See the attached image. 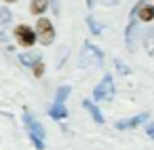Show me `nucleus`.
Listing matches in <instances>:
<instances>
[{
    "instance_id": "f8f14e48",
    "label": "nucleus",
    "mask_w": 154,
    "mask_h": 150,
    "mask_svg": "<svg viewBox=\"0 0 154 150\" xmlns=\"http://www.w3.org/2000/svg\"><path fill=\"white\" fill-rule=\"evenodd\" d=\"M47 7H49V0H32L30 11H32L34 15H40V13H45V11H47Z\"/></svg>"
},
{
    "instance_id": "aec40b11",
    "label": "nucleus",
    "mask_w": 154,
    "mask_h": 150,
    "mask_svg": "<svg viewBox=\"0 0 154 150\" xmlns=\"http://www.w3.org/2000/svg\"><path fill=\"white\" fill-rule=\"evenodd\" d=\"M95 2H97V0H87V7H89V9H93V7H95Z\"/></svg>"
},
{
    "instance_id": "412c9836",
    "label": "nucleus",
    "mask_w": 154,
    "mask_h": 150,
    "mask_svg": "<svg viewBox=\"0 0 154 150\" xmlns=\"http://www.w3.org/2000/svg\"><path fill=\"white\" fill-rule=\"evenodd\" d=\"M7 2H15V0H7Z\"/></svg>"
},
{
    "instance_id": "0eeeda50",
    "label": "nucleus",
    "mask_w": 154,
    "mask_h": 150,
    "mask_svg": "<svg viewBox=\"0 0 154 150\" xmlns=\"http://www.w3.org/2000/svg\"><path fill=\"white\" fill-rule=\"evenodd\" d=\"M49 116H51V118H55V120H61V118H66V116H68V110H66V106H63V104H57V102H55V104L51 106V110H49Z\"/></svg>"
},
{
    "instance_id": "20e7f679",
    "label": "nucleus",
    "mask_w": 154,
    "mask_h": 150,
    "mask_svg": "<svg viewBox=\"0 0 154 150\" xmlns=\"http://www.w3.org/2000/svg\"><path fill=\"white\" fill-rule=\"evenodd\" d=\"M15 38L21 47H32L36 42V32L28 26H17L15 28Z\"/></svg>"
},
{
    "instance_id": "2eb2a0df",
    "label": "nucleus",
    "mask_w": 154,
    "mask_h": 150,
    "mask_svg": "<svg viewBox=\"0 0 154 150\" xmlns=\"http://www.w3.org/2000/svg\"><path fill=\"white\" fill-rule=\"evenodd\" d=\"M87 26H89V30H91L93 34H101V26H97V21H95L91 15L87 17Z\"/></svg>"
},
{
    "instance_id": "7ed1b4c3",
    "label": "nucleus",
    "mask_w": 154,
    "mask_h": 150,
    "mask_svg": "<svg viewBox=\"0 0 154 150\" xmlns=\"http://www.w3.org/2000/svg\"><path fill=\"white\" fill-rule=\"evenodd\" d=\"M93 97H95V99H99V102H108V99H112V97H114V80H112V76H110V74H106V76L101 78V83L95 87Z\"/></svg>"
},
{
    "instance_id": "6e6552de",
    "label": "nucleus",
    "mask_w": 154,
    "mask_h": 150,
    "mask_svg": "<svg viewBox=\"0 0 154 150\" xmlns=\"http://www.w3.org/2000/svg\"><path fill=\"white\" fill-rule=\"evenodd\" d=\"M9 21H11V11L9 9H0V40H7L5 38V28L9 26Z\"/></svg>"
},
{
    "instance_id": "ddd939ff",
    "label": "nucleus",
    "mask_w": 154,
    "mask_h": 150,
    "mask_svg": "<svg viewBox=\"0 0 154 150\" xmlns=\"http://www.w3.org/2000/svg\"><path fill=\"white\" fill-rule=\"evenodd\" d=\"M70 93H72V89H70L68 85L59 87V89H57V93H55V102H57V104H63V102L68 99V95H70Z\"/></svg>"
},
{
    "instance_id": "9b49d317",
    "label": "nucleus",
    "mask_w": 154,
    "mask_h": 150,
    "mask_svg": "<svg viewBox=\"0 0 154 150\" xmlns=\"http://www.w3.org/2000/svg\"><path fill=\"white\" fill-rule=\"evenodd\" d=\"M143 45H146L148 55H154V28H148L143 32Z\"/></svg>"
},
{
    "instance_id": "f257e3e1",
    "label": "nucleus",
    "mask_w": 154,
    "mask_h": 150,
    "mask_svg": "<svg viewBox=\"0 0 154 150\" xmlns=\"http://www.w3.org/2000/svg\"><path fill=\"white\" fill-rule=\"evenodd\" d=\"M23 120H26V129H28L30 139H32V144L36 146V150H45V129H42V125H40L28 110L23 112Z\"/></svg>"
},
{
    "instance_id": "1a4fd4ad",
    "label": "nucleus",
    "mask_w": 154,
    "mask_h": 150,
    "mask_svg": "<svg viewBox=\"0 0 154 150\" xmlns=\"http://www.w3.org/2000/svg\"><path fill=\"white\" fill-rule=\"evenodd\" d=\"M82 106H85V108L91 112V116H93V120H95L97 125H101V123H103V116H101L99 108H97L95 104H91V99H85V102H82Z\"/></svg>"
},
{
    "instance_id": "4468645a",
    "label": "nucleus",
    "mask_w": 154,
    "mask_h": 150,
    "mask_svg": "<svg viewBox=\"0 0 154 150\" xmlns=\"http://www.w3.org/2000/svg\"><path fill=\"white\" fill-rule=\"evenodd\" d=\"M19 59H21L23 66H34L36 61H40V55H36V53H23V55H19Z\"/></svg>"
},
{
    "instance_id": "6ab92c4d",
    "label": "nucleus",
    "mask_w": 154,
    "mask_h": 150,
    "mask_svg": "<svg viewBox=\"0 0 154 150\" xmlns=\"http://www.w3.org/2000/svg\"><path fill=\"white\" fill-rule=\"evenodd\" d=\"M103 5H108V7H114V5H118V0H101Z\"/></svg>"
},
{
    "instance_id": "f3484780",
    "label": "nucleus",
    "mask_w": 154,
    "mask_h": 150,
    "mask_svg": "<svg viewBox=\"0 0 154 150\" xmlns=\"http://www.w3.org/2000/svg\"><path fill=\"white\" fill-rule=\"evenodd\" d=\"M116 68H118V72H120V74H129V72H131V70H129V66H125L120 59H116Z\"/></svg>"
},
{
    "instance_id": "39448f33",
    "label": "nucleus",
    "mask_w": 154,
    "mask_h": 150,
    "mask_svg": "<svg viewBox=\"0 0 154 150\" xmlns=\"http://www.w3.org/2000/svg\"><path fill=\"white\" fill-rule=\"evenodd\" d=\"M89 59H93L95 64H101L103 61V53L97 49V47H93L91 42H85V47H82V57H80V66H87L89 64Z\"/></svg>"
},
{
    "instance_id": "dca6fc26",
    "label": "nucleus",
    "mask_w": 154,
    "mask_h": 150,
    "mask_svg": "<svg viewBox=\"0 0 154 150\" xmlns=\"http://www.w3.org/2000/svg\"><path fill=\"white\" fill-rule=\"evenodd\" d=\"M42 74H45V66H42V61H36V64H34V76L40 78Z\"/></svg>"
},
{
    "instance_id": "a211bd4d",
    "label": "nucleus",
    "mask_w": 154,
    "mask_h": 150,
    "mask_svg": "<svg viewBox=\"0 0 154 150\" xmlns=\"http://www.w3.org/2000/svg\"><path fill=\"white\" fill-rule=\"evenodd\" d=\"M146 131H148V135L154 139V123H146Z\"/></svg>"
},
{
    "instance_id": "423d86ee",
    "label": "nucleus",
    "mask_w": 154,
    "mask_h": 150,
    "mask_svg": "<svg viewBox=\"0 0 154 150\" xmlns=\"http://www.w3.org/2000/svg\"><path fill=\"white\" fill-rule=\"evenodd\" d=\"M143 120H148V114H146V112H141V114H137V116H133V118L118 120V123H116V129H131V127H137V125L143 123Z\"/></svg>"
},
{
    "instance_id": "f03ea898",
    "label": "nucleus",
    "mask_w": 154,
    "mask_h": 150,
    "mask_svg": "<svg viewBox=\"0 0 154 150\" xmlns=\"http://www.w3.org/2000/svg\"><path fill=\"white\" fill-rule=\"evenodd\" d=\"M36 38H38L45 47H49V45L55 40V28H53V23H51L49 19L40 17V19L36 21Z\"/></svg>"
},
{
    "instance_id": "9d476101",
    "label": "nucleus",
    "mask_w": 154,
    "mask_h": 150,
    "mask_svg": "<svg viewBox=\"0 0 154 150\" xmlns=\"http://www.w3.org/2000/svg\"><path fill=\"white\" fill-rule=\"evenodd\" d=\"M137 13H139V21H152L154 19V7L152 5H146V2H143V7L139 5Z\"/></svg>"
}]
</instances>
